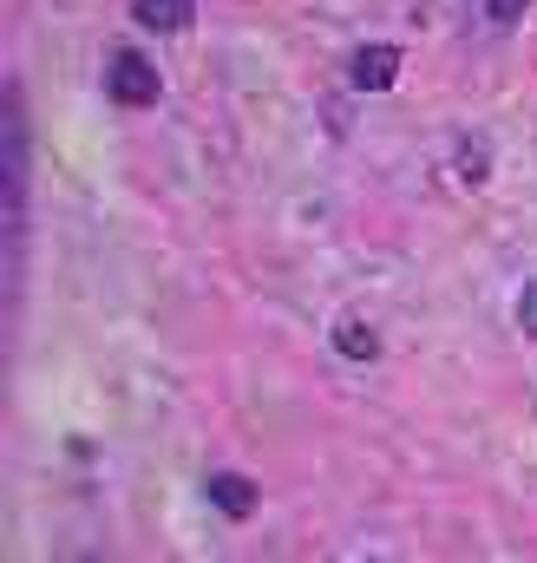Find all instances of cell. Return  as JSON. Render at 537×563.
<instances>
[{
	"label": "cell",
	"instance_id": "cell-1",
	"mask_svg": "<svg viewBox=\"0 0 537 563\" xmlns=\"http://www.w3.org/2000/svg\"><path fill=\"white\" fill-rule=\"evenodd\" d=\"M106 92H112V106L144 112V106H157V99H164V79H157V66H151L138 46H119V53L106 59Z\"/></svg>",
	"mask_w": 537,
	"mask_h": 563
},
{
	"label": "cell",
	"instance_id": "cell-2",
	"mask_svg": "<svg viewBox=\"0 0 537 563\" xmlns=\"http://www.w3.org/2000/svg\"><path fill=\"white\" fill-rule=\"evenodd\" d=\"M394 79H401V46H361L348 59V86L354 92H387Z\"/></svg>",
	"mask_w": 537,
	"mask_h": 563
},
{
	"label": "cell",
	"instance_id": "cell-3",
	"mask_svg": "<svg viewBox=\"0 0 537 563\" xmlns=\"http://www.w3.org/2000/svg\"><path fill=\"white\" fill-rule=\"evenodd\" d=\"M132 20L144 33H184L197 20V0H132Z\"/></svg>",
	"mask_w": 537,
	"mask_h": 563
},
{
	"label": "cell",
	"instance_id": "cell-4",
	"mask_svg": "<svg viewBox=\"0 0 537 563\" xmlns=\"http://www.w3.org/2000/svg\"><path fill=\"white\" fill-rule=\"evenodd\" d=\"M210 505L230 511V518H250V511H256V485H250L243 472H217V478H210Z\"/></svg>",
	"mask_w": 537,
	"mask_h": 563
},
{
	"label": "cell",
	"instance_id": "cell-5",
	"mask_svg": "<svg viewBox=\"0 0 537 563\" xmlns=\"http://www.w3.org/2000/svg\"><path fill=\"white\" fill-rule=\"evenodd\" d=\"M335 341H341V354H354V361H368V354L381 347V341H374V328H361V321H348Z\"/></svg>",
	"mask_w": 537,
	"mask_h": 563
},
{
	"label": "cell",
	"instance_id": "cell-6",
	"mask_svg": "<svg viewBox=\"0 0 537 563\" xmlns=\"http://www.w3.org/2000/svg\"><path fill=\"white\" fill-rule=\"evenodd\" d=\"M525 7H531V0H485V20H492V26H518Z\"/></svg>",
	"mask_w": 537,
	"mask_h": 563
},
{
	"label": "cell",
	"instance_id": "cell-7",
	"mask_svg": "<svg viewBox=\"0 0 537 563\" xmlns=\"http://www.w3.org/2000/svg\"><path fill=\"white\" fill-rule=\"evenodd\" d=\"M518 321H525V334H537V282L518 295Z\"/></svg>",
	"mask_w": 537,
	"mask_h": 563
},
{
	"label": "cell",
	"instance_id": "cell-8",
	"mask_svg": "<svg viewBox=\"0 0 537 563\" xmlns=\"http://www.w3.org/2000/svg\"><path fill=\"white\" fill-rule=\"evenodd\" d=\"M92 563H99V558H92Z\"/></svg>",
	"mask_w": 537,
	"mask_h": 563
}]
</instances>
